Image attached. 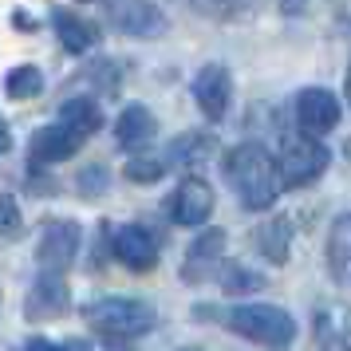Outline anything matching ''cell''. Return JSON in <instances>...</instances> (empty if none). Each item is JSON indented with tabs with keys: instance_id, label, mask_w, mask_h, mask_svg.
I'll return each mask as SVG.
<instances>
[{
	"instance_id": "obj_13",
	"label": "cell",
	"mask_w": 351,
	"mask_h": 351,
	"mask_svg": "<svg viewBox=\"0 0 351 351\" xmlns=\"http://www.w3.org/2000/svg\"><path fill=\"white\" fill-rule=\"evenodd\" d=\"M213 206H217V197L206 178H182V186L170 197V213L178 225H206L213 217Z\"/></svg>"
},
{
	"instance_id": "obj_9",
	"label": "cell",
	"mask_w": 351,
	"mask_h": 351,
	"mask_svg": "<svg viewBox=\"0 0 351 351\" xmlns=\"http://www.w3.org/2000/svg\"><path fill=\"white\" fill-rule=\"evenodd\" d=\"M193 103L202 107L206 119L221 123L229 114V103H233V75L225 64H206L197 75H193Z\"/></svg>"
},
{
	"instance_id": "obj_12",
	"label": "cell",
	"mask_w": 351,
	"mask_h": 351,
	"mask_svg": "<svg viewBox=\"0 0 351 351\" xmlns=\"http://www.w3.org/2000/svg\"><path fill=\"white\" fill-rule=\"evenodd\" d=\"M225 261V229H202L197 241H193L190 249H186V261H182V280H209V276H217Z\"/></svg>"
},
{
	"instance_id": "obj_29",
	"label": "cell",
	"mask_w": 351,
	"mask_h": 351,
	"mask_svg": "<svg viewBox=\"0 0 351 351\" xmlns=\"http://www.w3.org/2000/svg\"><path fill=\"white\" fill-rule=\"evenodd\" d=\"M107 351H134V348H130L127 339H111V343H107Z\"/></svg>"
},
{
	"instance_id": "obj_10",
	"label": "cell",
	"mask_w": 351,
	"mask_h": 351,
	"mask_svg": "<svg viewBox=\"0 0 351 351\" xmlns=\"http://www.w3.org/2000/svg\"><path fill=\"white\" fill-rule=\"evenodd\" d=\"M71 308V288L64 272H40L24 296V319H56Z\"/></svg>"
},
{
	"instance_id": "obj_8",
	"label": "cell",
	"mask_w": 351,
	"mask_h": 351,
	"mask_svg": "<svg viewBox=\"0 0 351 351\" xmlns=\"http://www.w3.org/2000/svg\"><path fill=\"white\" fill-rule=\"evenodd\" d=\"M80 241H83V229L80 221H51L44 229V237H40V249H36V265L40 272H67L71 269V261L80 253Z\"/></svg>"
},
{
	"instance_id": "obj_30",
	"label": "cell",
	"mask_w": 351,
	"mask_h": 351,
	"mask_svg": "<svg viewBox=\"0 0 351 351\" xmlns=\"http://www.w3.org/2000/svg\"><path fill=\"white\" fill-rule=\"evenodd\" d=\"M178 351H202V348H178Z\"/></svg>"
},
{
	"instance_id": "obj_11",
	"label": "cell",
	"mask_w": 351,
	"mask_h": 351,
	"mask_svg": "<svg viewBox=\"0 0 351 351\" xmlns=\"http://www.w3.org/2000/svg\"><path fill=\"white\" fill-rule=\"evenodd\" d=\"M111 253L119 265H127L130 272H150L158 265V237L146 225H123L111 241Z\"/></svg>"
},
{
	"instance_id": "obj_27",
	"label": "cell",
	"mask_w": 351,
	"mask_h": 351,
	"mask_svg": "<svg viewBox=\"0 0 351 351\" xmlns=\"http://www.w3.org/2000/svg\"><path fill=\"white\" fill-rule=\"evenodd\" d=\"M24 351H64V343H51V339H28Z\"/></svg>"
},
{
	"instance_id": "obj_4",
	"label": "cell",
	"mask_w": 351,
	"mask_h": 351,
	"mask_svg": "<svg viewBox=\"0 0 351 351\" xmlns=\"http://www.w3.org/2000/svg\"><path fill=\"white\" fill-rule=\"evenodd\" d=\"M83 316H87V324L99 335H107V339H138V335H146L158 324L150 304L130 300V296H107V300L87 304Z\"/></svg>"
},
{
	"instance_id": "obj_16",
	"label": "cell",
	"mask_w": 351,
	"mask_h": 351,
	"mask_svg": "<svg viewBox=\"0 0 351 351\" xmlns=\"http://www.w3.org/2000/svg\"><path fill=\"white\" fill-rule=\"evenodd\" d=\"M348 265H351V221L348 213H339L328 229V269L335 285H348Z\"/></svg>"
},
{
	"instance_id": "obj_3",
	"label": "cell",
	"mask_w": 351,
	"mask_h": 351,
	"mask_svg": "<svg viewBox=\"0 0 351 351\" xmlns=\"http://www.w3.org/2000/svg\"><path fill=\"white\" fill-rule=\"evenodd\" d=\"M221 324L261 348H288L296 339V319L280 304H237V308L221 312Z\"/></svg>"
},
{
	"instance_id": "obj_20",
	"label": "cell",
	"mask_w": 351,
	"mask_h": 351,
	"mask_svg": "<svg viewBox=\"0 0 351 351\" xmlns=\"http://www.w3.org/2000/svg\"><path fill=\"white\" fill-rule=\"evenodd\" d=\"M190 8H197V12H206L213 20H237L256 12L261 0H190Z\"/></svg>"
},
{
	"instance_id": "obj_22",
	"label": "cell",
	"mask_w": 351,
	"mask_h": 351,
	"mask_svg": "<svg viewBox=\"0 0 351 351\" xmlns=\"http://www.w3.org/2000/svg\"><path fill=\"white\" fill-rule=\"evenodd\" d=\"M217 276H221L225 292H256V288H265V280L256 272H249L245 265H237V261H221Z\"/></svg>"
},
{
	"instance_id": "obj_2",
	"label": "cell",
	"mask_w": 351,
	"mask_h": 351,
	"mask_svg": "<svg viewBox=\"0 0 351 351\" xmlns=\"http://www.w3.org/2000/svg\"><path fill=\"white\" fill-rule=\"evenodd\" d=\"M229 186L237 190L241 206L253 209V213H265L272 209V202L280 197V178H276V162L261 143H237L221 162Z\"/></svg>"
},
{
	"instance_id": "obj_25",
	"label": "cell",
	"mask_w": 351,
	"mask_h": 351,
	"mask_svg": "<svg viewBox=\"0 0 351 351\" xmlns=\"http://www.w3.org/2000/svg\"><path fill=\"white\" fill-rule=\"evenodd\" d=\"M80 190L87 193V197H95L99 190H107V170H103V166H91V170H83V174H80Z\"/></svg>"
},
{
	"instance_id": "obj_26",
	"label": "cell",
	"mask_w": 351,
	"mask_h": 351,
	"mask_svg": "<svg viewBox=\"0 0 351 351\" xmlns=\"http://www.w3.org/2000/svg\"><path fill=\"white\" fill-rule=\"evenodd\" d=\"M308 8H312V0H280V12L285 16H304Z\"/></svg>"
},
{
	"instance_id": "obj_1",
	"label": "cell",
	"mask_w": 351,
	"mask_h": 351,
	"mask_svg": "<svg viewBox=\"0 0 351 351\" xmlns=\"http://www.w3.org/2000/svg\"><path fill=\"white\" fill-rule=\"evenodd\" d=\"M103 130V103L91 95H75L67 99L60 114L51 119L48 127H40L28 143V158L32 166H56L67 162L71 154H80L83 143Z\"/></svg>"
},
{
	"instance_id": "obj_5",
	"label": "cell",
	"mask_w": 351,
	"mask_h": 351,
	"mask_svg": "<svg viewBox=\"0 0 351 351\" xmlns=\"http://www.w3.org/2000/svg\"><path fill=\"white\" fill-rule=\"evenodd\" d=\"M276 162V178H280V186L285 190H300V186H312L324 170H328V146L319 143V138H308V134H288L285 146H280V158Z\"/></svg>"
},
{
	"instance_id": "obj_14",
	"label": "cell",
	"mask_w": 351,
	"mask_h": 351,
	"mask_svg": "<svg viewBox=\"0 0 351 351\" xmlns=\"http://www.w3.org/2000/svg\"><path fill=\"white\" fill-rule=\"evenodd\" d=\"M51 28H56L60 44H64L71 56H83V51L99 48V40H103L99 24H91L87 16L71 12V8H56V12H51Z\"/></svg>"
},
{
	"instance_id": "obj_21",
	"label": "cell",
	"mask_w": 351,
	"mask_h": 351,
	"mask_svg": "<svg viewBox=\"0 0 351 351\" xmlns=\"http://www.w3.org/2000/svg\"><path fill=\"white\" fill-rule=\"evenodd\" d=\"M316 351H348V335L339 328L335 312H316Z\"/></svg>"
},
{
	"instance_id": "obj_19",
	"label": "cell",
	"mask_w": 351,
	"mask_h": 351,
	"mask_svg": "<svg viewBox=\"0 0 351 351\" xmlns=\"http://www.w3.org/2000/svg\"><path fill=\"white\" fill-rule=\"evenodd\" d=\"M4 91H8V99H36L44 91V71L36 64H16L4 75Z\"/></svg>"
},
{
	"instance_id": "obj_17",
	"label": "cell",
	"mask_w": 351,
	"mask_h": 351,
	"mask_svg": "<svg viewBox=\"0 0 351 351\" xmlns=\"http://www.w3.org/2000/svg\"><path fill=\"white\" fill-rule=\"evenodd\" d=\"M256 249L269 256L272 265H285L288 261V245H292V221L288 217H272V221H261V229L253 233Z\"/></svg>"
},
{
	"instance_id": "obj_28",
	"label": "cell",
	"mask_w": 351,
	"mask_h": 351,
	"mask_svg": "<svg viewBox=\"0 0 351 351\" xmlns=\"http://www.w3.org/2000/svg\"><path fill=\"white\" fill-rule=\"evenodd\" d=\"M8 146H12V134H8V127H4V123H0V154H4Z\"/></svg>"
},
{
	"instance_id": "obj_18",
	"label": "cell",
	"mask_w": 351,
	"mask_h": 351,
	"mask_svg": "<svg viewBox=\"0 0 351 351\" xmlns=\"http://www.w3.org/2000/svg\"><path fill=\"white\" fill-rule=\"evenodd\" d=\"M206 154H213V138L209 134H178L174 143L166 146V154H158L162 166L166 170H174V166H190V162H202Z\"/></svg>"
},
{
	"instance_id": "obj_23",
	"label": "cell",
	"mask_w": 351,
	"mask_h": 351,
	"mask_svg": "<svg viewBox=\"0 0 351 351\" xmlns=\"http://www.w3.org/2000/svg\"><path fill=\"white\" fill-rule=\"evenodd\" d=\"M123 174H127L130 182H158V178L166 174V166H162L158 154H143V158H130Z\"/></svg>"
},
{
	"instance_id": "obj_24",
	"label": "cell",
	"mask_w": 351,
	"mask_h": 351,
	"mask_svg": "<svg viewBox=\"0 0 351 351\" xmlns=\"http://www.w3.org/2000/svg\"><path fill=\"white\" fill-rule=\"evenodd\" d=\"M0 233H8V237H16L20 233V206H16V197H0Z\"/></svg>"
},
{
	"instance_id": "obj_6",
	"label": "cell",
	"mask_w": 351,
	"mask_h": 351,
	"mask_svg": "<svg viewBox=\"0 0 351 351\" xmlns=\"http://www.w3.org/2000/svg\"><path fill=\"white\" fill-rule=\"evenodd\" d=\"M339 119H343L339 95L328 87H304L296 95V123H300V134H308V138L332 134L339 127Z\"/></svg>"
},
{
	"instance_id": "obj_7",
	"label": "cell",
	"mask_w": 351,
	"mask_h": 351,
	"mask_svg": "<svg viewBox=\"0 0 351 351\" xmlns=\"http://www.w3.org/2000/svg\"><path fill=\"white\" fill-rule=\"evenodd\" d=\"M107 20H111L114 32L138 36V40H154V36L166 32V12L154 0H111Z\"/></svg>"
},
{
	"instance_id": "obj_15",
	"label": "cell",
	"mask_w": 351,
	"mask_h": 351,
	"mask_svg": "<svg viewBox=\"0 0 351 351\" xmlns=\"http://www.w3.org/2000/svg\"><path fill=\"white\" fill-rule=\"evenodd\" d=\"M154 134H158V119L143 103L127 107V111L119 114V123H114V143L123 146V150H143V146L154 143Z\"/></svg>"
}]
</instances>
